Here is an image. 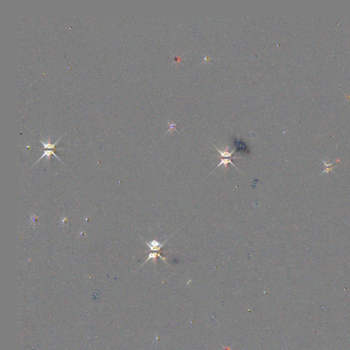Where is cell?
Segmentation results:
<instances>
[{
  "mask_svg": "<svg viewBox=\"0 0 350 350\" xmlns=\"http://www.w3.org/2000/svg\"><path fill=\"white\" fill-rule=\"evenodd\" d=\"M168 240H166L164 243H162L158 242V241L156 240L151 241H149V242H146V241L145 243H146V246H147L148 247L149 250H151V251H159V250L161 249V248L164 246L165 243L167 242V241Z\"/></svg>",
  "mask_w": 350,
  "mask_h": 350,
  "instance_id": "6da1fadb",
  "label": "cell"
},
{
  "mask_svg": "<svg viewBox=\"0 0 350 350\" xmlns=\"http://www.w3.org/2000/svg\"><path fill=\"white\" fill-rule=\"evenodd\" d=\"M51 155H53V156H55L56 158H57V159H58V160H59V161H60L61 162H62V164H64V163H63V161H62V160H61V159H60V158L58 157L57 156V155H56V153H55V151H54L53 150V149H49V150H45V151H43V154H42V156L40 157L39 158V159H38L37 160V161L36 162V163H35L34 164V166H34L35 165L37 164L38 163V162H39V161H40V160H41V159H42V158H43V157H46V158H47V161H50Z\"/></svg>",
  "mask_w": 350,
  "mask_h": 350,
  "instance_id": "7a4b0ae2",
  "label": "cell"
},
{
  "mask_svg": "<svg viewBox=\"0 0 350 350\" xmlns=\"http://www.w3.org/2000/svg\"><path fill=\"white\" fill-rule=\"evenodd\" d=\"M235 144L237 149L238 151H243V152H245L246 151L248 150L247 146H246L244 142H243V140L239 136L237 137V138L235 140Z\"/></svg>",
  "mask_w": 350,
  "mask_h": 350,
  "instance_id": "3957f363",
  "label": "cell"
},
{
  "mask_svg": "<svg viewBox=\"0 0 350 350\" xmlns=\"http://www.w3.org/2000/svg\"><path fill=\"white\" fill-rule=\"evenodd\" d=\"M63 135L59 137V138H58L57 140V141H56V142H54V143H53V144L51 143L50 140H48V141H47V142H43L42 140H40V142H41V144H42V146H43V148L44 149H53V150H54V149H55V150H56V146L57 145L58 143V142H59L61 138H62Z\"/></svg>",
  "mask_w": 350,
  "mask_h": 350,
  "instance_id": "277c9868",
  "label": "cell"
},
{
  "mask_svg": "<svg viewBox=\"0 0 350 350\" xmlns=\"http://www.w3.org/2000/svg\"><path fill=\"white\" fill-rule=\"evenodd\" d=\"M228 164H231V165H232V166H233L235 167V168L237 169V170H238L239 172H240V170H239V169H238L237 168L236 166H235V164H233V162L232 161V160H231V159H222V158H221L220 161V164H219L218 165V166H217L215 170H214L213 172H213L215 171L217 168H218L219 167H220L221 166H224L225 167V168H227V166Z\"/></svg>",
  "mask_w": 350,
  "mask_h": 350,
  "instance_id": "5b68a950",
  "label": "cell"
},
{
  "mask_svg": "<svg viewBox=\"0 0 350 350\" xmlns=\"http://www.w3.org/2000/svg\"><path fill=\"white\" fill-rule=\"evenodd\" d=\"M157 256L160 257V258H161V259H162V260H163L164 262H166V258H165V257H163V256H161V254H160V253H157V252H151V253L148 254V258L146 259V260L145 261V262H144V263L143 264H142V265H144V263H146V262H147L148 261L151 260V259H153V260H154V261H156V259H157ZM142 266H141V267H142Z\"/></svg>",
  "mask_w": 350,
  "mask_h": 350,
  "instance_id": "8992f818",
  "label": "cell"
},
{
  "mask_svg": "<svg viewBox=\"0 0 350 350\" xmlns=\"http://www.w3.org/2000/svg\"><path fill=\"white\" fill-rule=\"evenodd\" d=\"M213 146H214V147H215L217 150H218V152L220 153V158H222V157H232V154H233V153L235 152V150H234V151H231V152H229V151H228V150H229V147H227L224 151H222L220 150V149H219L218 147H216L215 145H213Z\"/></svg>",
  "mask_w": 350,
  "mask_h": 350,
  "instance_id": "52a82bcc",
  "label": "cell"
},
{
  "mask_svg": "<svg viewBox=\"0 0 350 350\" xmlns=\"http://www.w3.org/2000/svg\"><path fill=\"white\" fill-rule=\"evenodd\" d=\"M167 123L168 124L169 127H170V129H168V131H167L166 134H165L164 135H166V134H168V133H169V132H171L172 134V132H175V131H176V127H177V123H169L168 121L167 122Z\"/></svg>",
  "mask_w": 350,
  "mask_h": 350,
  "instance_id": "ba28073f",
  "label": "cell"
},
{
  "mask_svg": "<svg viewBox=\"0 0 350 350\" xmlns=\"http://www.w3.org/2000/svg\"><path fill=\"white\" fill-rule=\"evenodd\" d=\"M182 56H183V55H181L180 56H176V57H175V58H174V62H172V65L175 64H177V63H179L180 60H181Z\"/></svg>",
  "mask_w": 350,
  "mask_h": 350,
  "instance_id": "9c48e42d",
  "label": "cell"
},
{
  "mask_svg": "<svg viewBox=\"0 0 350 350\" xmlns=\"http://www.w3.org/2000/svg\"><path fill=\"white\" fill-rule=\"evenodd\" d=\"M211 59H213V58H208V57H205V60H204V62H206V61H207V60H211Z\"/></svg>",
  "mask_w": 350,
  "mask_h": 350,
  "instance_id": "30bf717a",
  "label": "cell"
}]
</instances>
